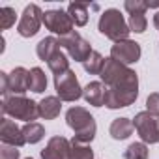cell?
Here are the masks:
<instances>
[{
	"mask_svg": "<svg viewBox=\"0 0 159 159\" xmlns=\"http://www.w3.org/2000/svg\"><path fill=\"white\" fill-rule=\"evenodd\" d=\"M83 98L86 99L88 105L103 107V105H105V84L99 83V81L88 83V84L83 88Z\"/></svg>",
	"mask_w": 159,
	"mask_h": 159,
	"instance_id": "cell-14",
	"label": "cell"
},
{
	"mask_svg": "<svg viewBox=\"0 0 159 159\" xmlns=\"http://www.w3.org/2000/svg\"><path fill=\"white\" fill-rule=\"evenodd\" d=\"M67 15L71 17L75 26H84L88 23V4L83 2H71L67 6Z\"/></svg>",
	"mask_w": 159,
	"mask_h": 159,
	"instance_id": "cell-18",
	"label": "cell"
},
{
	"mask_svg": "<svg viewBox=\"0 0 159 159\" xmlns=\"http://www.w3.org/2000/svg\"><path fill=\"white\" fill-rule=\"evenodd\" d=\"M98 28H99V32H101L105 38L112 39L114 43L127 39V38H129V34H131L129 25L125 23L124 15H122L118 10H114V8L105 10V11L101 13Z\"/></svg>",
	"mask_w": 159,
	"mask_h": 159,
	"instance_id": "cell-4",
	"label": "cell"
},
{
	"mask_svg": "<svg viewBox=\"0 0 159 159\" xmlns=\"http://www.w3.org/2000/svg\"><path fill=\"white\" fill-rule=\"evenodd\" d=\"M62 111V99L56 96H47L39 101V116L45 120H54Z\"/></svg>",
	"mask_w": 159,
	"mask_h": 159,
	"instance_id": "cell-15",
	"label": "cell"
},
{
	"mask_svg": "<svg viewBox=\"0 0 159 159\" xmlns=\"http://www.w3.org/2000/svg\"><path fill=\"white\" fill-rule=\"evenodd\" d=\"M28 88L36 94H41L47 88V77L43 73L41 67H32L30 69V81H28Z\"/></svg>",
	"mask_w": 159,
	"mask_h": 159,
	"instance_id": "cell-21",
	"label": "cell"
},
{
	"mask_svg": "<svg viewBox=\"0 0 159 159\" xmlns=\"http://www.w3.org/2000/svg\"><path fill=\"white\" fill-rule=\"evenodd\" d=\"M43 25H45L47 30H51L52 34H58L60 38L73 32V21L67 15V11H62V10L45 11L43 13Z\"/></svg>",
	"mask_w": 159,
	"mask_h": 159,
	"instance_id": "cell-9",
	"label": "cell"
},
{
	"mask_svg": "<svg viewBox=\"0 0 159 159\" xmlns=\"http://www.w3.org/2000/svg\"><path fill=\"white\" fill-rule=\"evenodd\" d=\"M105 60H107V58H103L98 51H92V54L88 56V60H86L83 66H84V69H86L90 75H101V71H103V67H105Z\"/></svg>",
	"mask_w": 159,
	"mask_h": 159,
	"instance_id": "cell-23",
	"label": "cell"
},
{
	"mask_svg": "<svg viewBox=\"0 0 159 159\" xmlns=\"http://www.w3.org/2000/svg\"><path fill=\"white\" fill-rule=\"evenodd\" d=\"M133 127L137 129V133L144 144H157L159 142V118L152 116L148 111L135 114Z\"/></svg>",
	"mask_w": 159,
	"mask_h": 159,
	"instance_id": "cell-5",
	"label": "cell"
},
{
	"mask_svg": "<svg viewBox=\"0 0 159 159\" xmlns=\"http://www.w3.org/2000/svg\"><path fill=\"white\" fill-rule=\"evenodd\" d=\"M58 51H60V41H58L56 38H52V36L43 38V39L38 43V47H36V52H38L39 60H43V62H49V58H51L54 52H58Z\"/></svg>",
	"mask_w": 159,
	"mask_h": 159,
	"instance_id": "cell-17",
	"label": "cell"
},
{
	"mask_svg": "<svg viewBox=\"0 0 159 159\" xmlns=\"http://www.w3.org/2000/svg\"><path fill=\"white\" fill-rule=\"evenodd\" d=\"M10 79V92L11 96H23L28 88V81H30V71H26L25 67H15L11 73H8Z\"/></svg>",
	"mask_w": 159,
	"mask_h": 159,
	"instance_id": "cell-13",
	"label": "cell"
},
{
	"mask_svg": "<svg viewBox=\"0 0 159 159\" xmlns=\"http://www.w3.org/2000/svg\"><path fill=\"white\" fill-rule=\"evenodd\" d=\"M66 122L75 131L73 140L81 142V144H90L94 140L98 127H96L94 116L86 109H83V107H71L66 112Z\"/></svg>",
	"mask_w": 159,
	"mask_h": 159,
	"instance_id": "cell-2",
	"label": "cell"
},
{
	"mask_svg": "<svg viewBox=\"0 0 159 159\" xmlns=\"http://www.w3.org/2000/svg\"><path fill=\"white\" fill-rule=\"evenodd\" d=\"M0 83H2V86H0V94H2L4 98H8V94H10V79H8L6 71H0Z\"/></svg>",
	"mask_w": 159,
	"mask_h": 159,
	"instance_id": "cell-30",
	"label": "cell"
},
{
	"mask_svg": "<svg viewBox=\"0 0 159 159\" xmlns=\"http://www.w3.org/2000/svg\"><path fill=\"white\" fill-rule=\"evenodd\" d=\"M146 111L152 114V116H159V94L157 92H153V94H150L148 96V99H146Z\"/></svg>",
	"mask_w": 159,
	"mask_h": 159,
	"instance_id": "cell-28",
	"label": "cell"
},
{
	"mask_svg": "<svg viewBox=\"0 0 159 159\" xmlns=\"http://www.w3.org/2000/svg\"><path fill=\"white\" fill-rule=\"evenodd\" d=\"M47 66H49V69L54 73V77L64 75L66 71H69V60H67V56L62 52V49H60L58 52H54V54L49 58Z\"/></svg>",
	"mask_w": 159,
	"mask_h": 159,
	"instance_id": "cell-19",
	"label": "cell"
},
{
	"mask_svg": "<svg viewBox=\"0 0 159 159\" xmlns=\"http://www.w3.org/2000/svg\"><path fill=\"white\" fill-rule=\"evenodd\" d=\"M153 26H155V28L159 30V11H157V13L153 15Z\"/></svg>",
	"mask_w": 159,
	"mask_h": 159,
	"instance_id": "cell-31",
	"label": "cell"
},
{
	"mask_svg": "<svg viewBox=\"0 0 159 159\" xmlns=\"http://www.w3.org/2000/svg\"><path fill=\"white\" fill-rule=\"evenodd\" d=\"M23 137H25V142L26 144H36V142H39L45 137V127L41 124H38V122L26 124L23 127Z\"/></svg>",
	"mask_w": 159,
	"mask_h": 159,
	"instance_id": "cell-20",
	"label": "cell"
},
{
	"mask_svg": "<svg viewBox=\"0 0 159 159\" xmlns=\"http://www.w3.org/2000/svg\"><path fill=\"white\" fill-rule=\"evenodd\" d=\"M133 129H135L133 127V120H129V118H116V120H112L109 133H111V137L114 140H125L127 137H131Z\"/></svg>",
	"mask_w": 159,
	"mask_h": 159,
	"instance_id": "cell-16",
	"label": "cell"
},
{
	"mask_svg": "<svg viewBox=\"0 0 159 159\" xmlns=\"http://www.w3.org/2000/svg\"><path fill=\"white\" fill-rule=\"evenodd\" d=\"M2 114L32 124L39 116V103L25 96H8L2 99Z\"/></svg>",
	"mask_w": 159,
	"mask_h": 159,
	"instance_id": "cell-3",
	"label": "cell"
},
{
	"mask_svg": "<svg viewBox=\"0 0 159 159\" xmlns=\"http://www.w3.org/2000/svg\"><path fill=\"white\" fill-rule=\"evenodd\" d=\"M127 25H129V30H131V32L142 34V32L146 30V26H148V21H146L144 13H133V15H129Z\"/></svg>",
	"mask_w": 159,
	"mask_h": 159,
	"instance_id": "cell-26",
	"label": "cell"
},
{
	"mask_svg": "<svg viewBox=\"0 0 159 159\" xmlns=\"http://www.w3.org/2000/svg\"><path fill=\"white\" fill-rule=\"evenodd\" d=\"M41 23H43V11L39 10V6L30 4L25 8V11L21 15V21L17 25V32L23 38H32L39 32Z\"/></svg>",
	"mask_w": 159,
	"mask_h": 159,
	"instance_id": "cell-8",
	"label": "cell"
},
{
	"mask_svg": "<svg viewBox=\"0 0 159 159\" xmlns=\"http://www.w3.org/2000/svg\"><path fill=\"white\" fill-rule=\"evenodd\" d=\"M101 83L105 84V107L124 109L137 101L139 98V77L127 66L107 58L101 71Z\"/></svg>",
	"mask_w": 159,
	"mask_h": 159,
	"instance_id": "cell-1",
	"label": "cell"
},
{
	"mask_svg": "<svg viewBox=\"0 0 159 159\" xmlns=\"http://www.w3.org/2000/svg\"><path fill=\"white\" fill-rule=\"evenodd\" d=\"M71 142L66 137H52L41 150V159H67Z\"/></svg>",
	"mask_w": 159,
	"mask_h": 159,
	"instance_id": "cell-12",
	"label": "cell"
},
{
	"mask_svg": "<svg viewBox=\"0 0 159 159\" xmlns=\"http://www.w3.org/2000/svg\"><path fill=\"white\" fill-rule=\"evenodd\" d=\"M54 90L62 101H77L83 96V88L79 84V79L75 77V71H66L64 75L54 77Z\"/></svg>",
	"mask_w": 159,
	"mask_h": 159,
	"instance_id": "cell-7",
	"label": "cell"
},
{
	"mask_svg": "<svg viewBox=\"0 0 159 159\" xmlns=\"http://www.w3.org/2000/svg\"><path fill=\"white\" fill-rule=\"evenodd\" d=\"M0 159H19V148L2 144V148H0Z\"/></svg>",
	"mask_w": 159,
	"mask_h": 159,
	"instance_id": "cell-29",
	"label": "cell"
},
{
	"mask_svg": "<svg viewBox=\"0 0 159 159\" xmlns=\"http://www.w3.org/2000/svg\"><path fill=\"white\" fill-rule=\"evenodd\" d=\"M15 19H17V13L13 8L10 6H4L2 10H0V28L2 30H8L15 25Z\"/></svg>",
	"mask_w": 159,
	"mask_h": 159,
	"instance_id": "cell-25",
	"label": "cell"
},
{
	"mask_svg": "<svg viewBox=\"0 0 159 159\" xmlns=\"http://www.w3.org/2000/svg\"><path fill=\"white\" fill-rule=\"evenodd\" d=\"M124 159H148V146L144 142H133L124 152Z\"/></svg>",
	"mask_w": 159,
	"mask_h": 159,
	"instance_id": "cell-24",
	"label": "cell"
},
{
	"mask_svg": "<svg viewBox=\"0 0 159 159\" xmlns=\"http://www.w3.org/2000/svg\"><path fill=\"white\" fill-rule=\"evenodd\" d=\"M58 41H60V47H64V49L67 51V54H69L75 62H83V64H84V62L88 60V56L92 54V45H90L86 39H83L81 34H79L77 30H73L71 34L60 38Z\"/></svg>",
	"mask_w": 159,
	"mask_h": 159,
	"instance_id": "cell-6",
	"label": "cell"
},
{
	"mask_svg": "<svg viewBox=\"0 0 159 159\" xmlns=\"http://www.w3.org/2000/svg\"><path fill=\"white\" fill-rule=\"evenodd\" d=\"M67 159H94V150L88 144H81L77 140H71Z\"/></svg>",
	"mask_w": 159,
	"mask_h": 159,
	"instance_id": "cell-22",
	"label": "cell"
},
{
	"mask_svg": "<svg viewBox=\"0 0 159 159\" xmlns=\"http://www.w3.org/2000/svg\"><path fill=\"white\" fill-rule=\"evenodd\" d=\"M140 45L137 41H131V39H124V41H118L112 45L111 49V58L124 64V66H129V64H135L139 62L140 58Z\"/></svg>",
	"mask_w": 159,
	"mask_h": 159,
	"instance_id": "cell-10",
	"label": "cell"
},
{
	"mask_svg": "<svg viewBox=\"0 0 159 159\" xmlns=\"http://www.w3.org/2000/svg\"><path fill=\"white\" fill-rule=\"evenodd\" d=\"M26 159H32V157H26Z\"/></svg>",
	"mask_w": 159,
	"mask_h": 159,
	"instance_id": "cell-32",
	"label": "cell"
},
{
	"mask_svg": "<svg viewBox=\"0 0 159 159\" xmlns=\"http://www.w3.org/2000/svg\"><path fill=\"white\" fill-rule=\"evenodd\" d=\"M125 11L129 15L133 13H146V10H150V2H142V0H127L124 4Z\"/></svg>",
	"mask_w": 159,
	"mask_h": 159,
	"instance_id": "cell-27",
	"label": "cell"
},
{
	"mask_svg": "<svg viewBox=\"0 0 159 159\" xmlns=\"http://www.w3.org/2000/svg\"><path fill=\"white\" fill-rule=\"evenodd\" d=\"M0 140H2V144L15 146V148H21L23 144H26L23 137V127H17L15 122H11L8 116H4L2 122H0Z\"/></svg>",
	"mask_w": 159,
	"mask_h": 159,
	"instance_id": "cell-11",
	"label": "cell"
}]
</instances>
